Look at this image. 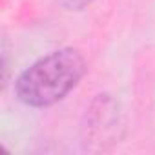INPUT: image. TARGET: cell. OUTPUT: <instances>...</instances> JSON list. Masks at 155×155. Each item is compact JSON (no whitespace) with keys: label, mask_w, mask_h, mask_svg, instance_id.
I'll return each instance as SVG.
<instances>
[{"label":"cell","mask_w":155,"mask_h":155,"mask_svg":"<svg viewBox=\"0 0 155 155\" xmlns=\"http://www.w3.org/2000/svg\"><path fill=\"white\" fill-rule=\"evenodd\" d=\"M84 71L86 60L77 49H57L38 58L18 77L15 93L18 101L28 106H51L79 84Z\"/></svg>","instance_id":"1"}]
</instances>
